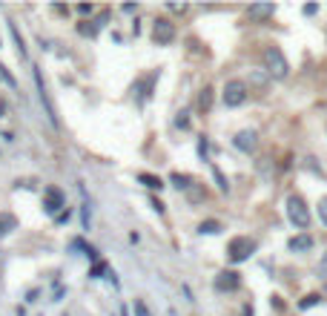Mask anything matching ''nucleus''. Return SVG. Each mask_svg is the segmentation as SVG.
I'll list each match as a JSON object with an SVG mask.
<instances>
[{"mask_svg": "<svg viewBox=\"0 0 327 316\" xmlns=\"http://www.w3.org/2000/svg\"><path fill=\"white\" fill-rule=\"evenodd\" d=\"M247 101V83L244 81H227L224 86V104L227 106H241Z\"/></svg>", "mask_w": 327, "mask_h": 316, "instance_id": "5", "label": "nucleus"}, {"mask_svg": "<svg viewBox=\"0 0 327 316\" xmlns=\"http://www.w3.org/2000/svg\"><path fill=\"white\" fill-rule=\"evenodd\" d=\"M276 12V6H270V3H264V6H250V15L253 17H270Z\"/></svg>", "mask_w": 327, "mask_h": 316, "instance_id": "15", "label": "nucleus"}, {"mask_svg": "<svg viewBox=\"0 0 327 316\" xmlns=\"http://www.w3.org/2000/svg\"><path fill=\"white\" fill-rule=\"evenodd\" d=\"M210 106H213V89H210V86H204V89H201V95H198V109H201V112H207Z\"/></svg>", "mask_w": 327, "mask_h": 316, "instance_id": "12", "label": "nucleus"}, {"mask_svg": "<svg viewBox=\"0 0 327 316\" xmlns=\"http://www.w3.org/2000/svg\"><path fill=\"white\" fill-rule=\"evenodd\" d=\"M198 233H207V236H213V233H221V224H218V221H201V227H198Z\"/></svg>", "mask_w": 327, "mask_h": 316, "instance_id": "16", "label": "nucleus"}, {"mask_svg": "<svg viewBox=\"0 0 327 316\" xmlns=\"http://www.w3.org/2000/svg\"><path fill=\"white\" fill-rule=\"evenodd\" d=\"M78 12H81V15H92V6H89V3H81Z\"/></svg>", "mask_w": 327, "mask_h": 316, "instance_id": "28", "label": "nucleus"}, {"mask_svg": "<svg viewBox=\"0 0 327 316\" xmlns=\"http://www.w3.org/2000/svg\"><path fill=\"white\" fill-rule=\"evenodd\" d=\"M287 216H290V221H293L295 227H310V210H307V204H304V199L301 196H290L287 199Z\"/></svg>", "mask_w": 327, "mask_h": 316, "instance_id": "2", "label": "nucleus"}, {"mask_svg": "<svg viewBox=\"0 0 327 316\" xmlns=\"http://www.w3.org/2000/svg\"><path fill=\"white\" fill-rule=\"evenodd\" d=\"M319 218H322V224L327 227V199L319 201Z\"/></svg>", "mask_w": 327, "mask_h": 316, "instance_id": "22", "label": "nucleus"}, {"mask_svg": "<svg viewBox=\"0 0 327 316\" xmlns=\"http://www.w3.org/2000/svg\"><path fill=\"white\" fill-rule=\"evenodd\" d=\"M264 67H267V75L276 78V81L287 78V72H290L287 58H284V52L278 49V46H267V49H264Z\"/></svg>", "mask_w": 327, "mask_h": 316, "instance_id": "1", "label": "nucleus"}, {"mask_svg": "<svg viewBox=\"0 0 327 316\" xmlns=\"http://www.w3.org/2000/svg\"><path fill=\"white\" fill-rule=\"evenodd\" d=\"M0 78H3V81L9 83L12 89H17V81H15V75H12V72H9V69H6V67H0Z\"/></svg>", "mask_w": 327, "mask_h": 316, "instance_id": "20", "label": "nucleus"}, {"mask_svg": "<svg viewBox=\"0 0 327 316\" xmlns=\"http://www.w3.org/2000/svg\"><path fill=\"white\" fill-rule=\"evenodd\" d=\"M198 155H201V158H207V138H201V141H198Z\"/></svg>", "mask_w": 327, "mask_h": 316, "instance_id": "26", "label": "nucleus"}, {"mask_svg": "<svg viewBox=\"0 0 327 316\" xmlns=\"http://www.w3.org/2000/svg\"><path fill=\"white\" fill-rule=\"evenodd\" d=\"M34 83H37V95H40V104L46 106V118H49L52 127H58V112H55V106H52L49 101V92H46V86H43V78H40V69L34 67Z\"/></svg>", "mask_w": 327, "mask_h": 316, "instance_id": "7", "label": "nucleus"}, {"mask_svg": "<svg viewBox=\"0 0 327 316\" xmlns=\"http://www.w3.org/2000/svg\"><path fill=\"white\" fill-rule=\"evenodd\" d=\"M12 230H17V218L12 213H0V239L9 236Z\"/></svg>", "mask_w": 327, "mask_h": 316, "instance_id": "11", "label": "nucleus"}, {"mask_svg": "<svg viewBox=\"0 0 327 316\" xmlns=\"http://www.w3.org/2000/svg\"><path fill=\"white\" fill-rule=\"evenodd\" d=\"M316 273H319L322 279H327V253L322 256V262H319V267H316Z\"/></svg>", "mask_w": 327, "mask_h": 316, "instance_id": "23", "label": "nucleus"}, {"mask_svg": "<svg viewBox=\"0 0 327 316\" xmlns=\"http://www.w3.org/2000/svg\"><path fill=\"white\" fill-rule=\"evenodd\" d=\"M66 207V196L58 190V187H46L43 190V210L52 213V216H58V213H64Z\"/></svg>", "mask_w": 327, "mask_h": 316, "instance_id": "4", "label": "nucleus"}, {"mask_svg": "<svg viewBox=\"0 0 327 316\" xmlns=\"http://www.w3.org/2000/svg\"><path fill=\"white\" fill-rule=\"evenodd\" d=\"M213 176H215V181H218V187H221V190L227 193V190H229V184H227V178L221 176V170H218V167H213Z\"/></svg>", "mask_w": 327, "mask_h": 316, "instance_id": "21", "label": "nucleus"}, {"mask_svg": "<svg viewBox=\"0 0 327 316\" xmlns=\"http://www.w3.org/2000/svg\"><path fill=\"white\" fill-rule=\"evenodd\" d=\"M232 144H235V150H241V152H253L259 147V135H256V130H244V133H238L232 138Z\"/></svg>", "mask_w": 327, "mask_h": 316, "instance_id": "9", "label": "nucleus"}, {"mask_svg": "<svg viewBox=\"0 0 327 316\" xmlns=\"http://www.w3.org/2000/svg\"><path fill=\"white\" fill-rule=\"evenodd\" d=\"M172 184H175L178 190H187V187L193 184V178H190V176H181V173H175V176H172Z\"/></svg>", "mask_w": 327, "mask_h": 316, "instance_id": "17", "label": "nucleus"}, {"mask_svg": "<svg viewBox=\"0 0 327 316\" xmlns=\"http://www.w3.org/2000/svg\"><path fill=\"white\" fill-rule=\"evenodd\" d=\"M9 32H12V37H15L17 55H20V58H26V43H23V35L17 32V26H15V23H9Z\"/></svg>", "mask_w": 327, "mask_h": 316, "instance_id": "14", "label": "nucleus"}, {"mask_svg": "<svg viewBox=\"0 0 327 316\" xmlns=\"http://www.w3.org/2000/svg\"><path fill=\"white\" fill-rule=\"evenodd\" d=\"M238 284H241V276H238L235 270H221V273L215 276V290H221V293L238 290Z\"/></svg>", "mask_w": 327, "mask_h": 316, "instance_id": "8", "label": "nucleus"}, {"mask_svg": "<svg viewBox=\"0 0 327 316\" xmlns=\"http://www.w3.org/2000/svg\"><path fill=\"white\" fill-rule=\"evenodd\" d=\"M138 181L144 184V187H149V190H161V187H164L161 178H158V176H149V173H141V176H138Z\"/></svg>", "mask_w": 327, "mask_h": 316, "instance_id": "13", "label": "nucleus"}, {"mask_svg": "<svg viewBox=\"0 0 327 316\" xmlns=\"http://www.w3.org/2000/svg\"><path fill=\"white\" fill-rule=\"evenodd\" d=\"M287 247L293 250V253H307V250L313 247V236H310V233H298V236H293V239L287 242Z\"/></svg>", "mask_w": 327, "mask_h": 316, "instance_id": "10", "label": "nucleus"}, {"mask_svg": "<svg viewBox=\"0 0 327 316\" xmlns=\"http://www.w3.org/2000/svg\"><path fill=\"white\" fill-rule=\"evenodd\" d=\"M316 9H319L316 3H310V6H304V15H316Z\"/></svg>", "mask_w": 327, "mask_h": 316, "instance_id": "29", "label": "nucleus"}, {"mask_svg": "<svg viewBox=\"0 0 327 316\" xmlns=\"http://www.w3.org/2000/svg\"><path fill=\"white\" fill-rule=\"evenodd\" d=\"M69 216H72V213H69V210H64V213H58V216H55V221H58V224H66V221H69Z\"/></svg>", "mask_w": 327, "mask_h": 316, "instance_id": "27", "label": "nucleus"}, {"mask_svg": "<svg viewBox=\"0 0 327 316\" xmlns=\"http://www.w3.org/2000/svg\"><path fill=\"white\" fill-rule=\"evenodd\" d=\"M152 37H155V43H172V40H175V26H172V20L158 17L155 26H152Z\"/></svg>", "mask_w": 327, "mask_h": 316, "instance_id": "6", "label": "nucleus"}, {"mask_svg": "<svg viewBox=\"0 0 327 316\" xmlns=\"http://www.w3.org/2000/svg\"><path fill=\"white\" fill-rule=\"evenodd\" d=\"M253 253H256V242H253V239H247V236L232 239V242H229V250H227L229 262H244V259H250Z\"/></svg>", "mask_w": 327, "mask_h": 316, "instance_id": "3", "label": "nucleus"}, {"mask_svg": "<svg viewBox=\"0 0 327 316\" xmlns=\"http://www.w3.org/2000/svg\"><path fill=\"white\" fill-rule=\"evenodd\" d=\"M135 316H152L147 311V305H144V302H135Z\"/></svg>", "mask_w": 327, "mask_h": 316, "instance_id": "25", "label": "nucleus"}, {"mask_svg": "<svg viewBox=\"0 0 327 316\" xmlns=\"http://www.w3.org/2000/svg\"><path fill=\"white\" fill-rule=\"evenodd\" d=\"M121 316H130V311H127V308H124V311H121Z\"/></svg>", "mask_w": 327, "mask_h": 316, "instance_id": "30", "label": "nucleus"}, {"mask_svg": "<svg viewBox=\"0 0 327 316\" xmlns=\"http://www.w3.org/2000/svg\"><path fill=\"white\" fill-rule=\"evenodd\" d=\"M187 115H190V112H178V118H175V124H178L181 130H187V127H190V118H187Z\"/></svg>", "mask_w": 327, "mask_h": 316, "instance_id": "24", "label": "nucleus"}, {"mask_svg": "<svg viewBox=\"0 0 327 316\" xmlns=\"http://www.w3.org/2000/svg\"><path fill=\"white\" fill-rule=\"evenodd\" d=\"M103 273H106V265H103V262H95L92 270H89V279H100Z\"/></svg>", "mask_w": 327, "mask_h": 316, "instance_id": "19", "label": "nucleus"}, {"mask_svg": "<svg viewBox=\"0 0 327 316\" xmlns=\"http://www.w3.org/2000/svg\"><path fill=\"white\" fill-rule=\"evenodd\" d=\"M322 302V296H316V293H310V296H304V299L298 302V308L301 311H307V308H313V305H319Z\"/></svg>", "mask_w": 327, "mask_h": 316, "instance_id": "18", "label": "nucleus"}]
</instances>
